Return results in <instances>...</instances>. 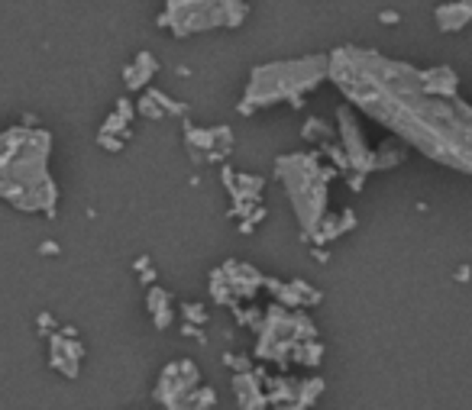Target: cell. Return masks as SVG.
<instances>
[{
    "instance_id": "obj_1",
    "label": "cell",
    "mask_w": 472,
    "mask_h": 410,
    "mask_svg": "<svg viewBox=\"0 0 472 410\" xmlns=\"http://www.w3.org/2000/svg\"><path fill=\"white\" fill-rule=\"evenodd\" d=\"M46 136L10 130L0 136V194L23 210L46 204V172H43Z\"/></svg>"
}]
</instances>
